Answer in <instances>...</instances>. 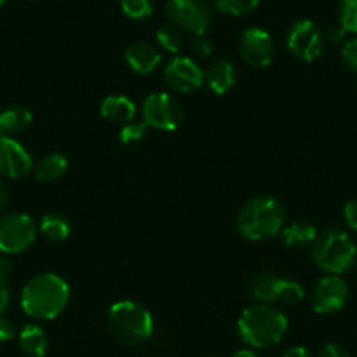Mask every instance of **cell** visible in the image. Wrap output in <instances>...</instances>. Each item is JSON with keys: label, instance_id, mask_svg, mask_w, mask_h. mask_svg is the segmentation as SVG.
I'll use <instances>...</instances> for the list:
<instances>
[{"label": "cell", "instance_id": "cell-16", "mask_svg": "<svg viewBox=\"0 0 357 357\" xmlns=\"http://www.w3.org/2000/svg\"><path fill=\"white\" fill-rule=\"evenodd\" d=\"M102 118L118 125H126L133 121L137 114V107L132 98L126 95H109L100 104Z\"/></svg>", "mask_w": 357, "mask_h": 357}, {"label": "cell", "instance_id": "cell-20", "mask_svg": "<svg viewBox=\"0 0 357 357\" xmlns=\"http://www.w3.org/2000/svg\"><path fill=\"white\" fill-rule=\"evenodd\" d=\"M280 235H282V242L287 247L301 249V247L314 243L315 236H317V229H315V226L310 221L298 219V221L289 222V225H284Z\"/></svg>", "mask_w": 357, "mask_h": 357}, {"label": "cell", "instance_id": "cell-31", "mask_svg": "<svg viewBox=\"0 0 357 357\" xmlns=\"http://www.w3.org/2000/svg\"><path fill=\"white\" fill-rule=\"evenodd\" d=\"M343 219L352 231L357 233V198L347 202L343 207Z\"/></svg>", "mask_w": 357, "mask_h": 357}, {"label": "cell", "instance_id": "cell-6", "mask_svg": "<svg viewBox=\"0 0 357 357\" xmlns=\"http://www.w3.org/2000/svg\"><path fill=\"white\" fill-rule=\"evenodd\" d=\"M172 25L191 36H205L212 25V8L207 0H168L165 6Z\"/></svg>", "mask_w": 357, "mask_h": 357}, {"label": "cell", "instance_id": "cell-4", "mask_svg": "<svg viewBox=\"0 0 357 357\" xmlns=\"http://www.w3.org/2000/svg\"><path fill=\"white\" fill-rule=\"evenodd\" d=\"M312 259L328 275H342L356 264V240L342 228L324 229L317 233L312 243Z\"/></svg>", "mask_w": 357, "mask_h": 357}, {"label": "cell", "instance_id": "cell-7", "mask_svg": "<svg viewBox=\"0 0 357 357\" xmlns=\"http://www.w3.org/2000/svg\"><path fill=\"white\" fill-rule=\"evenodd\" d=\"M184 119L183 105L177 98L165 91H156L144 98L142 102V121L149 128L161 132H174L181 126Z\"/></svg>", "mask_w": 357, "mask_h": 357}, {"label": "cell", "instance_id": "cell-19", "mask_svg": "<svg viewBox=\"0 0 357 357\" xmlns=\"http://www.w3.org/2000/svg\"><path fill=\"white\" fill-rule=\"evenodd\" d=\"M68 170V160L60 153H50L33 163V174L40 183H53L63 177Z\"/></svg>", "mask_w": 357, "mask_h": 357}, {"label": "cell", "instance_id": "cell-10", "mask_svg": "<svg viewBox=\"0 0 357 357\" xmlns=\"http://www.w3.org/2000/svg\"><path fill=\"white\" fill-rule=\"evenodd\" d=\"M165 82L175 93L190 95L198 91L205 82V72L190 56H174L165 67Z\"/></svg>", "mask_w": 357, "mask_h": 357}, {"label": "cell", "instance_id": "cell-25", "mask_svg": "<svg viewBox=\"0 0 357 357\" xmlns=\"http://www.w3.org/2000/svg\"><path fill=\"white\" fill-rule=\"evenodd\" d=\"M156 43L163 51L170 54H177L183 50L184 36L183 30L177 29L175 25H163L156 30Z\"/></svg>", "mask_w": 357, "mask_h": 357}, {"label": "cell", "instance_id": "cell-24", "mask_svg": "<svg viewBox=\"0 0 357 357\" xmlns=\"http://www.w3.org/2000/svg\"><path fill=\"white\" fill-rule=\"evenodd\" d=\"M211 8L226 16H245L257 8L259 0H208Z\"/></svg>", "mask_w": 357, "mask_h": 357}, {"label": "cell", "instance_id": "cell-28", "mask_svg": "<svg viewBox=\"0 0 357 357\" xmlns=\"http://www.w3.org/2000/svg\"><path fill=\"white\" fill-rule=\"evenodd\" d=\"M147 130H149V126L144 121H130L119 130V140L125 146H133V144H139L146 139Z\"/></svg>", "mask_w": 357, "mask_h": 357}, {"label": "cell", "instance_id": "cell-39", "mask_svg": "<svg viewBox=\"0 0 357 357\" xmlns=\"http://www.w3.org/2000/svg\"><path fill=\"white\" fill-rule=\"evenodd\" d=\"M231 357H259V356H257V354L254 352V350H250V349H242V350H236V352L233 354Z\"/></svg>", "mask_w": 357, "mask_h": 357}, {"label": "cell", "instance_id": "cell-5", "mask_svg": "<svg viewBox=\"0 0 357 357\" xmlns=\"http://www.w3.org/2000/svg\"><path fill=\"white\" fill-rule=\"evenodd\" d=\"M107 329L125 345H140L154 333V319L144 305L132 300L116 301L107 314Z\"/></svg>", "mask_w": 357, "mask_h": 357}, {"label": "cell", "instance_id": "cell-33", "mask_svg": "<svg viewBox=\"0 0 357 357\" xmlns=\"http://www.w3.org/2000/svg\"><path fill=\"white\" fill-rule=\"evenodd\" d=\"M16 336V326L11 319L0 315V343L9 342Z\"/></svg>", "mask_w": 357, "mask_h": 357}, {"label": "cell", "instance_id": "cell-34", "mask_svg": "<svg viewBox=\"0 0 357 357\" xmlns=\"http://www.w3.org/2000/svg\"><path fill=\"white\" fill-rule=\"evenodd\" d=\"M9 305H11V286H9V280L0 279V315H4Z\"/></svg>", "mask_w": 357, "mask_h": 357}, {"label": "cell", "instance_id": "cell-1", "mask_svg": "<svg viewBox=\"0 0 357 357\" xmlns=\"http://www.w3.org/2000/svg\"><path fill=\"white\" fill-rule=\"evenodd\" d=\"M70 286L60 275L43 272L25 282L20 296L23 312L36 321H53L67 308Z\"/></svg>", "mask_w": 357, "mask_h": 357}, {"label": "cell", "instance_id": "cell-29", "mask_svg": "<svg viewBox=\"0 0 357 357\" xmlns=\"http://www.w3.org/2000/svg\"><path fill=\"white\" fill-rule=\"evenodd\" d=\"M340 56H342L343 65H345L349 70L357 72V36L345 39V43L342 44Z\"/></svg>", "mask_w": 357, "mask_h": 357}, {"label": "cell", "instance_id": "cell-8", "mask_svg": "<svg viewBox=\"0 0 357 357\" xmlns=\"http://www.w3.org/2000/svg\"><path fill=\"white\" fill-rule=\"evenodd\" d=\"M37 236V225L29 214L8 212L0 215V252L20 254L29 249Z\"/></svg>", "mask_w": 357, "mask_h": 357}, {"label": "cell", "instance_id": "cell-18", "mask_svg": "<svg viewBox=\"0 0 357 357\" xmlns=\"http://www.w3.org/2000/svg\"><path fill=\"white\" fill-rule=\"evenodd\" d=\"M32 112L23 105H13L0 112V135L13 137L22 133L32 125Z\"/></svg>", "mask_w": 357, "mask_h": 357}, {"label": "cell", "instance_id": "cell-41", "mask_svg": "<svg viewBox=\"0 0 357 357\" xmlns=\"http://www.w3.org/2000/svg\"><path fill=\"white\" fill-rule=\"evenodd\" d=\"M356 270H357V259H356Z\"/></svg>", "mask_w": 357, "mask_h": 357}, {"label": "cell", "instance_id": "cell-3", "mask_svg": "<svg viewBox=\"0 0 357 357\" xmlns=\"http://www.w3.org/2000/svg\"><path fill=\"white\" fill-rule=\"evenodd\" d=\"M286 225V208L277 198L259 195L250 198L240 208L236 228L243 238L263 242L279 235Z\"/></svg>", "mask_w": 357, "mask_h": 357}, {"label": "cell", "instance_id": "cell-21", "mask_svg": "<svg viewBox=\"0 0 357 357\" xmlns=\"http://www.w3.org/2000/svg\"><path fill=\"white\" fill-rule=\"evenodd\" d=\"M39 231L50 242H65L72 233V225L68 218L60 212L44 214L39 222Z\"/></svg>", "mask_w": 357, "mask_h": 357}, {"label": "cell", "instance_id": "cell-37", "mask_svg": "<svg viewBox=\"0 0 357 357\" xmlns=\"http://www.w3.org/2000/svg\"><path fill=\"white\" fill-rule=\"evenodd\" d=\"M9 205V190L6 183L0 178V215L6 214V208Z\"/></svg>", "mask_w": 357, "mask_h": 357}, {"label": "cell", "instance_id": "cell-26", "mask_svg": "<svg viewBox=\"0 0 357 357\" xmlns=\"http://www.w3.org/2000/svg\"><path fill=\"white\" fill-rule=\"evenodd\" d=\"M338 25L347 33L357 36V0H340Z\"/></svg>", "mask_w": 357, "mask_h": 357}, {"label": "cell", "instance_id": "cell-13", "mask_svg": "<svg viewBox=\"0 0 357 357\" xmlns=\"http://www.w3.org/2000/svg\"><path fill=\"white\" fill-rule=\"evenodd\" d=\"M33 170V160L26 147L13 137L0 135V177L23 178Z\"/></svg>", "mask_w": 357, "mask_h": 357}, {"label": "cell", "instance_id": "cell-32", "mask_svg": "<svg viewBox=\"0 0 357 357\" xmlns=\"http://www.w3.org/2000/svg\"><path fill=\"white\" fill-rule=\"evenodd\" d=\"M319 357H350V352L342 343H326L319 352Z\"/></svg>", "mask_w": 357, "mask_h": 357}, {"label": "cell", "instance_id": "cell-23", "mask_svg": "<svg viewBox=\"0 0 357 357\" xmlns=\"http://www.w3.org/2000/svg\"><path fill=\"white\" fill-rule=\"evenodd\" d=\"M305 289L300 282L293 279H284L279 277L277 280V289H275V303L284 305H298L303 301Z\"/></svg>", "mask_w": 357, "mask_h": 357}, {"label": "cell", "instance_id": "cell-11", "mask_svg": "<svg viewBox=\"0 0 357 357\" xmlns=\"http://www.w3.org/2000/svg\"><path fill=\"white\" fill-rule=\"evenodd\" d=\"M349 298V286L340 275H326L314 286L310 294L312 310L319 315L340 312Z\"/></svg>", "mask_w": 357, "mask_h": 357}, {"label": "cell", "instance_id": "cell-38", "mask_svg": "<svg viewBox=\"0 0 357 357\" xmlns=\"http://www.w3.org/2000/svg\"><path fill=\"white\" fill-rule=\"evenodd\" d=\"M282 357H314V356H312L310 350H307L305 347L298 345V347H293V349L286 350Z\"/></svg>", "mask_w": 357, "mask_h": 357}, {"label": "cell", "instance_id": "cell-35", "mask_svg": "<svg viewBox=\"0 0 357 357\" xmlns=\"http://www.w3.org/2000/svg\"><path fill=\"white\" fill-rule=\"evenodd\" d=\"M345 36H347L345 30H343L340 25H335V26H331L328 32H326L324 39H326V43H329V44H343L345 43Z\"/></svg>", "mask_w": 357, "mask_h": 357}, {"label": "cell", "instance_id": "cell-15", "mask_svg": "<svg viewBox=\"0 0 357 357\" xmlns=\"http://www.w3.org/2000/svg\"><path fill=\"white\" fill-rule=\"evenodd\" d=\"M205 82L212 93L226 95L236 82V70L233 63L225 58L214 60L205 70Z\"/></svg>", "mask_w": 357, "mask_h": 357}, {"label": "cell", "instance_id": "cell-27", "mask_svg": "<svg viewBox=\"0 0 357 357\" xmlns=\"http://www.w3.org/2000/svg\"><path fill=\"white\" fill-rule=\"evenodd\" d=\"M121 11L130 20H146L153 15V0H121Z\"/></svg>", "mask_w": 357, "mask_h": 357}, {"label": "cell", "instance_id": "cell-22", "mask_svg": "<svg viewBox=\"0 0 357 357\" xmlns=\"http://www.w3.org/2000/svg\"><path fill=\"white\" fill-rule=\"evenodd\" d=\"M279 277L273 273H261L250 282L249 294L256 303H275V289Z\"/></svg>", "mask_w": 357, "mask_h": 357}, {"label": "cell", "instance_id": "cell-40", "mask_svg": "<svg viewBox=\"0 0 357 357\" xmlns=\"http://www.w3.org/2000/svg\"><path fill=\"white\" fill-rule=\"evenodd\" d=\"M4 4H6V0H0V8H2Z\"/></svg>", "mask_w": 357, "mask_h": 357}, {"label": "cell", "instance_id": "cell-2", "mask_svg": "<svg viewBox=\"0 0 357 357\" xmlns=\"http://www.w3.org/2000/svg\"><path fill=\"white\" fill-rule=\"evenodd\" d=\"M289 322L286 314L272 303H254L240 314L236 331L245 345L270 349L286 336Z\"/></svg>", "mask_w": 357, "mask_h": 357}, {"label": "cell", "instance_id": "cell-12", "mask_svg": "<svg viewBox=\"0 0 357 357\" xmlns=\"http://www.w3.org/2000/svg\"><path fill=\"white\" fill-rule=\"evenodd\" d=\"M238 53L247 65L254 68H264L273 61L275 44L272 36L263 29L243 30L238 39Z\"/></svg>", "mask_w": 357, "mask_h": 357}, {"label": "cell", "instance_id": "cell-36", "mask_svg": "<svg viewBox=\"0 0 357 357\" xmlns=\"http://www.w3.org/2000/svg\"><path fill=\"white\" fill-rule=\"evenodd\" d=\"M13 270H15V266H13V259L9 257V254L0 252V279L9 280Z\"/></svg>", "mask_w": 357, "mask_h": 357}, {"label": "cell", "instance_id": "cell-14", "mask_svg": "<svg viewBox=\"0 0 357 357\" xmlns=\"http://www.w3.org/2000/svg\"><path fill=\"white\" fill-rule=\"evenodd\" d=\"M125 60L133 72L146 75L160 67L161 51L154 44L139 40V43H133L126 47Z\"/></svg>", "mask_w": 357, "mask_h": 357}, {"label": "cell", "instance_id": "cell-17", "mask_svg": "<svg viewBox=\"0 0 357 357\" xmlns=\"http://www.w3.org/2000/svg\"><path fill=\"white\" fill-rule=\"evenodd\" d=\"M18 345L26 357H44L50 349V338L40 326L26 324L18 335Z\"/></svg>", "mask_w": 357, "mask_h": 357}, {"label": "cell", "instance_id": "cell-9", "mask_svg": "<svg viewBox=\"0 0 357 357\" xmlns=\"http://www.w3.org/2000/svg\"><path fill=\"white\" fill-rule=\"evenodd\" d=\"M324 33L312 20H298L291 25L286 36V46L296 60L312 63L324 51Z\"/></svg>", "mask_w": 357, "mask_h": 357}, {"label": "cell", "instance_id": "cell-30", "mask_svg": "<svg viewBox=\"0 0 357 357\" xmlns=\"http://www.w3.org/2000/svg\"><path fill=\"white\" fill-rule=\"evenodd\" d=\"M212 50H214L212 43L205 36H195L191 40V53L198 60H205V58L211 56Z\"/></svg>", "mask_w": 357, "mask_h": 357}]
</instances>
